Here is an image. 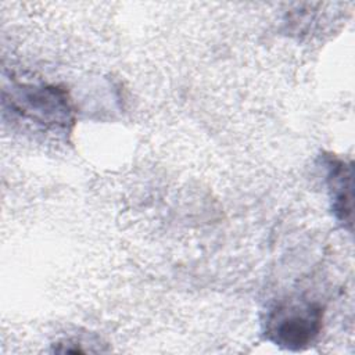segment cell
Segmentation results:
<instances>
[{"label":"cell","mask_w":355,"mask_h":355,"mask_svg":"<svg viewBox=\"0 0 355 355\" xmlns=\"http://www.w3.org/2000/svg\"><path fill=\"white\" fill-rule=\"evenodd\" d=\"M323 324V309L318 302L291 300L272 308L263 322L266 338L290 351L304 349L318 338Z\"/></svg>","instance_id":"1"},{"label":"cell","mask_w":355,"mask_h":355,"mask_svg":"<svg viewBox=\"0 0 355 355\" xmlns=\"http://www.w3.org/2000/svg\"><path fill=\"white\" fill-rule=\"evenodd\" d=\"M327 182L336 218L351 225L352 222V166L345 161L331 158L327 164Z\"/></svg>","instance_id":"3"},{"label":"cell","mask_w":355,"mask_h":355,"mask_svg":"<svg viewBox=\"0 0 355 355\" xmlns=\"http://www.w3.org/2000/svg\"><path fill=\"white\" fill-rule=\"evenodd\" d=\"M12 112L43 128H68L72 123V108L65 90L50 85H17L4 96Z\"/></svg>","instance_id":"2"}]
</instances>
